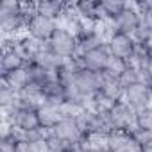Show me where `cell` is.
I'll use <instances>...</instances> for the list:
<instances>
[{"instance_id": "6da1fadb", "label": "cell", "mask_w": 152, "mask_h": 152, "mask_svg": "<svg viewBox=\"0 0 152 152\" xmlns=\"http://www.w3.org/2000/svg\"><path fill=\"white\" fill-rule=\"evenodd\" d=\"M47 47L56 56H59L63 59H73L79 56V41L75 38V34H72L68 29H64L61 25L57 27V31L54 32V36L50 38Z\"/></svg>"}, {"instance_id": "7a4b0ae2", "label": "cell", "mask_w": 152, "mask_h": 152, "mask_svg": "<svg viewBox=\"0 0 152 152\" xmlns=\"http://www.w3.org/2000/svg\"><path fill=\"white\" fill-rule=\"evenodd\" d=\"M107 124L111 131H131L136 124V111L125 102H115L107 107Z\"/></svg>"}, {"instance_id": "3957f363", "label": "cell", "mask_w": 152, "mask_h": 152, "mask_svg": "<svg viewBox=\"0 0 152 152\" xmlns=\"http://www.w3.org/2000/svg\"><path fill=\"white\" fill-rule=\"evenodd\" d=\"M59 23L48 16H43L39 13H34L29 16L27 20V27H25V34L32 36L34 39L41 41V43H48L50 38L54 36V32L57 31Z\"/></svg>"}, {"instance_id": "277c9868", "label": "cell", "mask_w": 152, "mask_h": 152, "mask_svg": "<svg viewBox=\"0 0 152 152\" xmlns=\"http://www.w3.org/2000/svg\"><path fill=\"white\" fill-rule=\"evenodd\" d=\"M140 27H141V15H140L138 7L134 6V2H129L127 7L122 11V15H118L111 22V29L115 32H124V34H131V36H134Z\"/></svg>"}, {"instance_id": "5b68a950", "label": "cell", "mask_w": 152, "mask_h": 152, "mask_svg": "<svg viewBox=\"0 0 152 152\" xmlns=\"http://www.w3.org/2000/svg\"><path fill=\"white\" fill-rule=\"evenodd\" d=\"M56 138H59L64 145H75V143H81L83 138H84V132L77 122L75 116H70V118H61L57 122V125L50 131Z\"/></svg>"}, {"instance_id": "8992f818", "label": "cell", "mask_w": 152, "mask_h": 152, "mask_svg": "<svg viewBox=\"0 0 152 152\" xmlns=\"http://www.w3.org/2000/svg\"><path fill=\"white\" fill-rule=\"evenodd\" d=\"M124 100L134 109V111H141L145 107H148L152 104V91L147 84V81H140L136 84H131L125 88V95Z\"/></svg>"}, {"instance_id": "52a82bcc", "label": "cell", "mask_w": 152, "mask_h": 152, "mask_svg": "<svg viewBox=\"0 0 152 152\" xmlns=\"http://www.w3.org/2000/svg\"><path fill=\"white\" fill-rule=\"evenodd\" d=\"M106 47L109 50L111 56L115 57H122V59H129L136 48V39L134 36L131 34H124V32H111L107 41H106Z\"/></svg>"}, {"instance_id": "ba28073f", "label": "cell", "mask_w": 152, "mask_h": 152, "mask_svg": "<svg viewBox=\"0 0 152 152\" xmlns=\"http://www.w3.org/2000/svg\"><path fill=\"white\" fill-rule=\"evenodd\" d=\"M73 83H75V86L79 88V91L83 93L84 99H90V97H93L100 90L102 73L91 72V70H86V68L81 66L77 70V73H75V77H73Z\"/></svg>"}, {"instance_id": "9c48e42d", "label": "cell", "mask_w": 152, "mask_h": 152, "mask_svg": "<svg viewBox=\"0 0 152 152\" xmlns=\"http://www.w3.org/2000/svg\"><path fill=\"white\" fill-rule=\"evenodd\" d=\"M109 56H111V54H109L107 47L102 45V47H97V48H93V50H88V52L77 56V59H79V63H81L83 68L102 73V72L106 70V64H107Z\"/></svg>"}, {"instance_id": "30bf717a", "label": "cell", "mask_w": 152, "mask_h": 152, "mask_svg": "<svg viewBox=\"0 0 152 152\" xmlns=\"http://www.w3.org/2000/svg\"><path fill=\"white\" fill-rule=\"evenodd\" d=\"M99 93L102 95V99H104L106 102L115 104V102L124 100L125 86L120 83V79H115V77H109V75L102 73V84H100Z\"/></svg>"}, {"instance_id": "8fae6325", "label": "cell", "mask_w": 152, "mask_h": 152, "mask_svg": "<svg viewBox=\"0 0 152 152\" xmlns=\"http://www.w3.org/2000/svg\"><path fill=\"white\" fill-rule=\"evenodd\" d=\"M72 7L81 20L88 23H99L104 22L100 15V6L99 0H79V2H72Z\"/></svg>"}, {"instance_id": "7c38bea8", "label": "cell", "mask_w": 152, "mask_h": 152, "mask_svg": "<svg viewBox=\"0 0 152 152\" xmlns=\"http://www.w3.org/2000/svg\"><path fill=\"white\" fill-rule=\"evenodd\" d=\"M27 70H29V79H31V86H36L39 90H43L48 83L57 81L56 72L48 70L38 63H27Z\"/></svg>"}, {"instance_id": "4fadbf2b", "label": "cell", "mask_w": 152, "mask_h": 152, "mask_svg": "<svg viewBox=\"0 0 152 152\" xmlns=\"http://www.w3.org/2000/svg\"><path fill=\"white\" fill-rule=\"evenodd\" d=\"M2 75V84L13 88L15 91H22L25 90L27 86H31V79H29V70H27V64L22 66V68H16V70H11V72H6V73H0Z\"/></svg>"}, {"instance_id": "5bb4252c", "label": "cell", "mask_w": 152, "mask_h": 152, "mask_svg": "<svg viewBox=\"0 0 152 152\" xmlns=\"http://www.w3.org/2000/svg\"><path fill=\"white\" fill-rule=\"evenodd\" d=\"M68 9H70V2H61V0H39V2H36V13L48 16L56 22H59Z\"/></svg>"}, {"instance_id": "9a60e30c", "label": "cell", "mask_w": 152, "mask_h": 152, "mask_svg": "<svg viewBox=\"0 0 152 152\" xmlns=\"http://www.w3.org/2000/svg\"><path fill=\"white\" fill-rule=\"evenodd\" d=\"M41 104H45V95L36 86H27L18 93V107L25 109H38Z\"/></svg>"}, {"instance_id": "2e32d148", "label": "cell", "mask_w": 152, "mask_h": 152, "mask_svg": "<svg viewBox=\"0 0 152 152\" xmlns=\"http://www.w3.org/2000/svg\"><path fill=\"white\" fill-rule=\"evenodd\" d=\"M45 47H47V43H41V41L34 39V38L29 36V34H23V36L18 38V50L22 52V56H23V59H25L27 63H32L34 57H36Z\"/></svg>"}, {"instance_id": "e0dca14e", "label": "cell", "mask_w": 152, "mask_h": 152, "mask_svg": "<svg viewBox=\"0 0 152 152\" xmlns=\"http://www.w3.org/2000/svg\"><path fill=\"white\" fill-rule=\"evenodd\" d=\"M38 118H39V124H41V129L45 131H52L57 122L61 120V113H59V106H52V104H41L38 109Z\"/></svg>"}, {"instance_id": "ac0fdd59", "label": "cell", "mask_w": 152, "mask_h": 152, "mask_svg": "<svg viewBox=\"0 0 152 152\" xmlns=\"http://www.w3.org/2000/svg\"><path fill=\"white\" fill-rule=\"evenodd\" d=\"M127 4L129 2H124V0H99L102 20L111 23L118 15H122V11L127 7Z\"/></svg>"}, {"instance_id": "d6986e66", "label": "cell", "mask_w": 152, "mask_h": 152, "mask_svg": "<svg viewBox=\"0 0 152 152\" xmlns=\"http://www.w3.org/2000/svg\"><path fill=\"white\" fill-rule=\"evenodd\" d=\"M63 57H59V56H56L48 47H45L36 57H34V61L32 63H38V64H41V66H45V68H48V70H57L61 64H63Z\"/></svg>"}, {"instance_id": "ffe728a7", "label": "cell", "mask_w": 152, "mask_h": 152, "mask_svg": "<svg viewBox=\"0 0 152 152\" xmlns=\"http://www.w3.org/2000/svg\"><path fill=\"white\" fill-rule=\"evenodd\" d=\"M132 140L131 131H109L107 132V148L113 152H120Z\"/></svg>"}, {"instance_id": "44dd1931", "label": "cell", "mask_w": 152, "mask_h": 152, "mask_svg": "<svg viewBox=\"0 0 152 152\" xmlns=\"http://www.w3.org/2000/svg\"><path fill=\"white\" fill-rule=\"evenodd\" d=\"M20 138H22V134L13 127L2 131V136H0V152H16V145H18Z\"/></svg>"}, {"instance_id": "7402d4cb", "label": "cell", "mask_w": 152, "mask_h": 152, "mask_svg": "<svg viewBox=\"0 0 152 152\" xmlns=\"http://www.w3.org/2000/svg\"><path fill=\"white\" fill-rule=\"evenodd\" d=\"M127 68H129V61H127V59L109 56L107 64H106V70H104L102 73L109 75V77H115V79H120V77H122V73H124Z\"/></svg>"}, {"instance_id": "603a6c76", "label": "cell", "mask_w": 152, "mask_h": 152, "mask_svg": "<svg viewBox=\"0 0 152 152\" xmlns=\"http://www.w3.org/2000/svg\"><path fill=\"white\" fill-rule=\"evenodd\" d=\"M16 106H18V91H15L6 84H0V109L7 111Z\"/></svg>"}, {"instance_id": "cb8c5ba5", "label": "cell", "mask_w": 152, "mask_h": 152, "mask_svg": "<svg viewBox=\"0 0 152 152\" xmlns=\"http://www.w3.org/2000/svg\"><path fill=\"white\" fill-rule=\"evenodd\" d=\"M23 13V2L20 0H4L0 4V18H9Z\"/></svg>"}, {"instance_id": "d4e9b609", "label": "cell", "mask_w": 152, "mask_h": 152, "mask_svg": "<svg viewBox=\"0 0 152 152\" xmlns=\"http://www.w3.org/2000/svg\"><path fill=\"white\" fill-rule=\"evenodd\" d=\"M138 129H143V131H148L152 132V104L141 111H136V124H134Z\"/></svg>"}, {"instance_id": "484cf974", "label": "cell", "mask_w": 152, "mask_h": 152, "mask_svg": "<svg viewBox=\"0 0 152 152\" xmlns=\"http://www.w3.org/2000/svg\"><path fill=\"white\" fill-rule=\"evenodd\" d=\"M140 81H145L143 72L138 70V68H134V66H131V64H129V68L122 73V77H120V83H122L125 88L131 86V84H136V83H140Z\"/></svg>"}, {"instance_id": "4316f807", "label": "cell", "mask_w": 152, "mask_h": 152, "mask_svg": "<svg viewBox=\"0 0 152 152\" xmlns=\"http://www.w3.org/2000/svg\"><path fill=\"white\" fill-rule=\"evenodd\" d=\"M141 15V25L152 31V2H134Z\"/></svg>"}, {"instance_id": "83f0119b", "label": "cell", "mask_w": 152, "mask_h": 152, "mask_svg": "<svg viewBox=\"0 0 152 152\" xmlns=\"http://www.w3.org/2000/svg\"><path fill=\"white\" fill-rule=\"evenodd\" d=\"M47 132L45 131L43 134L36 136V138H31V152H52V147L48 143V138H47Z\"/></svg>"}, {"instance_id": "f1b7e54d", "label": "cell", "mask_w": 152, "mask_h": 152, "mask_svg": "<svg viewBox=\"0 0 152 152\" xmlns=\"http://www.w3.org/2000/svg\"><path fill=\"white\" fill-rule=\"evenodd\" d=\"M120 152H143V147L138 143V141H134V140H131Z\"/></svg>"}, {"instance_id": "f546056e", "label": "cell", "mask_w": 152, "mask_h": 152, "mask_svg": "<svg viewBox=\"0 0 152 152\" xmlns=\"http://www.w3.org/2000/svg\"><path fill=\"white\" fill-rule=\"evenodd\" d=\"M143 75H145V81H152V54L148 56V59L143 66Z\"/></svg>"}, {"instance_id": "4dcf8cb0", "label": "cell", "mask_w": 152, "mask_h": 152, "mask_svg": "<svg viewBox=\"0 0 152 152\" xmlns=\"http://www.w3.org/2000/svg\"><path fill=\"white\" fill-rule=\"evenodd\" d=\"M99 152H113V150H109V148H102V150H99Z\"/></svg>"}]
</instances>
